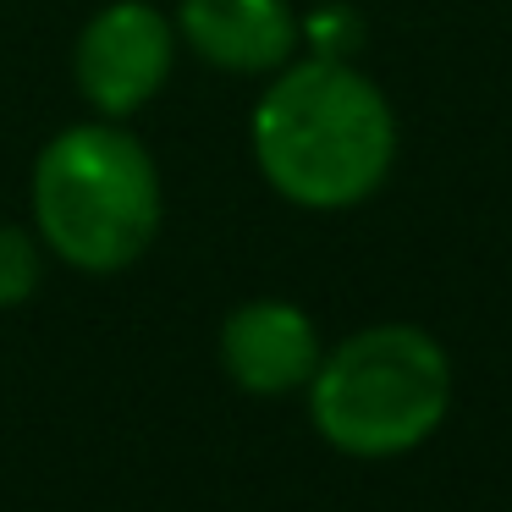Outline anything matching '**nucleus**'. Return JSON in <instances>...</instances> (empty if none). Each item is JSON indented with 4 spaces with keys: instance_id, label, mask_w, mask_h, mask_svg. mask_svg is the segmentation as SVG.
Returning <instances> with one entry per match:
<instances>
[{
    "instance_id": "20e7f679",
    "label": "nucleus",
    "mask_w": 512,
    "mask_h": 512,
    "mask_svg": "<svg viewBox=\"0 0 512 512\" xmlns=\"http://www.w3.org/2000/svg\"><path fill=\"white\" fill-rule=\"evenodd\" d=\"M171 23L144 6V0H116L83 28L78 39V89L100 105L105 116H127L144 100H155V89L171 72Z\"/></svg>"
},
{
    "instance_id": "39448f33",
    "label": "nucleus",
    "mask_w": 512,
    "mask_h": 512,
    "mask_svg": "<svg viewBox=\"0 0 512 512\" xmlns=\"http://www.w3.org/2000/svg\"><path fill=\"white\" fill-rule=\"evenodd\" d=\"M221 364L243 391L281 397V391L309 386V375L320 369V336L298 303L259 298L221 325Z\"/></svg>"
},
{
    "instance_id": "f257e3e1",
    "label": "nucleus",
    "mask_w": 512,
    "mask_h": 512,
    "mask_svg": "<svg viewBox=\"0 0 512 512\" xmlns=\"http://www.w3.org/2000/svg\"><path fill=\"white\" fill-rule=\"evenodd\" d=\"M254 155L281 199L347 210L386 182L397 160L391 105L336 56L287 67L254 111Z\"/></svg>"
},
{
    "instance_id": "f03ea898",
    "label": "nucleus",
    "mask_w": 512,
    "mask_h": 512,
    "mask_svg": "<svg viewBox=\"0 0 512 512\" xmlns=\"http://www.w3.org/2000/svg\"><path fill=\"white\" fill-rule=\"evenodd\" d=\"M34 221L72 270H127L160 232V177L122 127H67L34 166Z\"/></svg>"
},
{
    "instance_id": "423d86ee",
    "label": "nucleus",
    "mask_w": 512,
    "mask_h": 512,
    "mask_svg": "<svg viewBox=\"0 0 512 512\" xmlns=\"http://www.w3.org/2000/svg\"><path fill=\"white\" fill-rule=\"evenodd\" d=\"M182 39L221 72H270L298 50L287 0H182Z\"/></svg>"
},
{
    "instance_id": "0eeeda50",
    "label": "nucleus",
    "mask_w": 512,
    "mask_h": 512,
    "mask_svg": "<svg viewBox=\"0 0 512 512\" xmlns=\"http://www.w3.org/2000/svg\"><path fill=\"white\" fill-rule=\"evenodd\" d=\"M39 287V248L23 226H0V309L23 303Z\"/></svg>"
},
{
    "instance_id": "7ed1b4c3",
    "label": "nucleus",
    "mask_w": 512,
    "mask_h": 512,
    "mask_svg": "<svg viewBox=\"0 0 512 512\" xmlns=\"http://www.w3.org/2000/svg\"><path fill=\"white\" fill-rule=\"evenodd\" d=\"M452 402V364L419 325H369L309 375L314 430L353 457L413 452Z\"/></svg>"
}]
</instances>
